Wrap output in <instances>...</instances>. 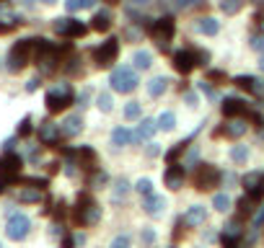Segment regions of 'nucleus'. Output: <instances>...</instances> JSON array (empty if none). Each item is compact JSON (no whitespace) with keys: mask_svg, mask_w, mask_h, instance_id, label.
<instances>
[{"mask_svg":"<svg viewBox=\"0 0 264 248\" xmlns=\"http://www.w3.org/2000/svg\"><path fill=\"white\" fill-rule=\"evenodd\" d=\"M34 49H37V39H21L13 44V49H10V70H21L31 57H34Z\"/></svg>","mask_w":264,"mask_h":248,"instance_id":"nucleus-1","label":"nucleus"},{"mask_svg":"<svg viewBox=\"0 0 264 248\" xmlns=\"http://www.w3.org/2000/svg\"><path fill=\"white\" fill-rule=\"evenodd\" d=\"M73 217H75L78 225H94V222H99V217H101V209L96 207L94 199L80 197V199H78V207H75V212H73Z\"/></svg>","mask_w":264,"mask_h":248,"instance_id":"nucleus-2","label":"nucleus"},{"mask_svg":"<svg viewBox=\"0 0 264 248\" xmlns=\"http://www.w3.org/2000/svg\"><path fill=\"white\" fill-rule=\"evenodd\" d=\"M109 83H111V88L117 93H130V91L137 88V75H135L132 67H117V70L111 73Z\"/></svg>","mask_w":264,"mask_h":248,"instance_id":"nucleus-3","label":"nucleus"},{"mask_svg":"<svg viewBox=\"0 0 264 248\" xmlns=\"http://www.w3.org/2000/svg\"><path fill=\"white\" fill-rule=\"evenodd\" d=\"M174 31H176V24H174V18L171 16H163V18H158L156 24L151 26V34H153V39L160 44V47H168V41L174 39Z\"/></svg>","mask_w":264,"mask_h":248,"instance_id":"nucleus-4","label":"nucleus"},{"mask_svg":"<svg viewBox=\"0 0 264 248\" xmlns=\"http://www.w3.org/2000/svg\"><path fill=\"white\" fill-rule=\"evenodd\" d=\"M220 171L212 165V163H202L200 165V171H197V176H194V184H197V189H215L217 184H220Z\"/></svg>","mask_w":264,"mask_h":248,"instance_id":"nucleus-5","label":"nucleus"},{"mask_svg":"<svg viewBox=\"0 0 264 248\" xmlns=\"http://www.w3.org/2000/svg\"><path fill=\"white\" fill-rule=\"evenodd\" d=\"M73 104V91L67 85L62 88H54V91L47 93V109L52 111V114H57V111H62Z\"/></svg>","mask_w":264,"mask_h":248,"instance_id":"nucleus-6","label":"nucleus"},{"mask_svg":"<svg viewBox=\"0 0 264 248\" xmlns=\"http://www.w3.org/2000/svg\"><path fill=\"white\" fill-rule=\"evenodd\" d=\"M117 54H119V41H117V39H106V41L94 52V57H96V65H99V67H109L111 62H117Z\"/></svg>","mask_w":264,"mask_h":248,"instance_id":"nucleus-7","label":"nucleus"},{"mask_svg":"<svg viewBox=\"0 0 264 248\" xmlns=\"http://www.w3.org/2000/svg\"><path fill=\"white\" fill-rule=\"evenodd\" d=\"M29 228H31V222H29L26 215H13L8 220V225H5V233H8L10 241H21V238H26Z\"/></svg>","mask_w":264,"mask_h":248,"instance_id":"nucleus-8","label":"nucleus"},{"mask_svg":"<svg viewBox=\"0 0 264 248\" xmlns=\"http://www.w3.org/2000/svg\"><path fill=\"white\" fill-rule=\"evenodd\" d=\"M194 65H200V60H197V52H192V49H179L176 54H174V67L179 73H192L194 70Z\"/></svg>","mask_w":264,"mask_h":248,"instance_id":"nucleus-9","label":"nucleus"},{"mask_svg":"<svg viewBox=\"0 0 264 248\" xmlns=\"http://www.w3.org/2000/svg\"><path fill=\"white\" fill-rule=\"evenodd\" d=\"M163 178H166V186L168 189H181L184 186V178H187V171H184V165H179V163H174V165H168L166 168V173H163Z\"/></svg>","mask_w":264,"mask_h":248,"instance_id":"nucleus-10","label":"nucleus"},{"mask_svg":"<svg viewBox=\"0 0 264 248\" xmlns=\"http://www.w3.org/2000/svg\"><path fill=\"white\" fill-rule=\"evenodd\" d=\"M18 171H21V158L18 155L8 153V155L0 158V173L3 176H16Z\"/></svg>","mask_w":264,"mask_h":248,"instance_id":"nucleus-11","label":"nucleus"},{"mask_svg":"<svg viewBox=\"0 0 264 248\" xmlns=\"http://www.w3.org/2000/svg\"><path fill=\"white\" fill-rule=\"evenodd\" d=\"M143 207L151 217H158V215H163V209H166V199L158 197V194H151V197H145Z\"/></svg>","mask_w":264,"mask_h":248,"instance_id":"nucleus-12","label":"nucleus"},{"mask_svg":"<svg viewBox=\"0 0 264 248\" xmlns=\"http://www.w3.org/2000/svg\"><path fill=\"white\" fill-rule=\"evenodd\" d=\"M220 111H223V117L236 119V117H241V114L246 111V104H244L241 98H225L223 106H220Z\"/></svg>","mask_w":264,"mask_h":248,"instance_id":"nucleus-13","label":"nucleus"},{"mask_svg":"<svg viewBox=\"0 0 264 248\" xmlns=\"http://www.w3.org/2000/svg\"><path fill=\"white\" fill-rule=\"evenodd\" d=\"M238 88H244V91H251V93H259L262 91V85H259V81L254 75H238L236 81H233Z\"/></svg>","mask_w":264,"mask_h":248,"instance_id":"nucleus-14","label":"nucleus"},{"mask_svg":"<svg viewBox=\"0 0 264 248\" xmlns=\"http://www.w3.org/2000/svg\"><path fill=\"white\" fill-rule=\"evenodd\" d=\"M39 137H42V142H54L57 137H60V127L52 124V122L42 124V127H39Z\"/></svg>","mask_w":264,"mask_h":248,"instance_id":"nucleus-15","label":"nucleus"},{"mask_svg":"<svg viewBox=\"0 0 264 248\" xmlns=\"http://www.w3.org/2000/svg\"><path fill=\"white\" fill-rule=\"evenodd\" d=\"M80 127H83L80 117H67V119L62 122L60 132H62V134H67V137H73V134H78V132H80Z\"/></svg>","mask_w":264,"mask_h":248,"instance_id":"nucleus-16","label":"nucleus"},{"mask_svg":"<svg viewBox=\"0 0 264 248\" xmlns=\"http://www.w3.org/2000/svg\"><path fill=\"white\" fill-rule=\"evenodd\" d=\"M246 127L249 124L244 119H233L231 124H225V134L228 137H241V134H246Z\"/></svg>","mask_w":264,"mask_h":248,"instance_id":"nucleus-17","label":"nucleus"},{"mask_svg":"<svg viewBox=\"0 0 264 248\" xmlns=\"http://www.w3.org/2000/svg\"><path fill=\"white\" fill-rule=\"evenodd\" d=\"M184 222H187V225H200V222H205V207H200V205L189 207V212L184 215Z\"/></svg>","mask_w":264,"mask_h":248,"instance_id":"nucleus-18","label":"nucleus"},{"mask_svg":"<svg viewBox=\"0 0 264 248\" xmlns=\"http://www.w3.org/2000/svg\"><path fill=\"white\" fill-rule=\"evenodd\" d=\"M197 29H200V34H208V37H215V34L220 31V24H217L215 18H200Z\"/></svg>","mask_w":264,"mask_h":248,"instance_id":"nucleus-19","label":"nucleus"},{"mask_svg":"<svg viewBox=\"0 0 264 248\" xmlns=\"http://www.w3.org/2000/svg\"><path fill=\"white\" fill-rule=\"evenodd\" d=\"M135 67L137 70H148V67L153 65V54L151 52H145V49H140V52H135Z\"/></svg>","mask_w":264,"mask_h":248,"instance_id":"nucleus-20","label":"nucleus"},{"mask_svg":"<svg viewBox=\"0 0 264 248\" xmlns=\"http://www.w3.org/2000/svg\"><path fill=\"white\" fill-rule=\"evenodd\" d=\"M166 85H168V81H166V78H153V81L148 83V93H151L153 98H158L160 93L166 91Z\"/></svg>","mask_w":264,"mask_h":248,"instance_id":"nucleus-21","label":"nucleus"},{"mask_svg":"<svg viewBox=\"0 0 264 248\" xmlns=\"http://www.w3.org/2000/svg\"><path fill=\"white\" fill-rule=\"evenodd\" d=\"M130 140H132V132L127 127H117V129L111 132V142L114 145H127Z\"/></svg>","mask_w":264,"mask_h":248,"instance_id":"nucleus-22","label":"nucleus"},{"mask_svg":"<svg viewBox=\"0 0 264 248\" xmlns=\"http://www.w3.org/2000/svg\"><path fill=\"white\" fill-rule=\"evenodd\" d=\"M176 127V114H174V111H163V114H160L158 117V129H174Z\"/></svg>","mask_w":264,"mask_h":248,"instance_id":"nucleus-23","label":"nucleus"},{"mask_svg":"<svg viewBox=\"0 0 264 248\" xmlns=\"http://www.w3.org/2000/svg\"><path fill=\"white\" fill-rule=\"evenodd\" d=\"M158 129V122H153V119H143V124H140V129H137V137H153V132Z\"/></svg>","mask_w":264,"mask_h":248,"instance_id":"nucleus-24","label":"nucleus"},{"mask_svg":"<svg viewBox=\"0 0 264 248\" xmlns=\"http://www.w3.org/2000/svg\"><path fill=\"white\" fill-rule=\"evenodd\" d=\"M140 114H143V106L137 104V101H130V104L124 106V119L135 122V119H140Z\"/></svg>","mask_w":264,"mask_h":248,"instance_id":"nucleus-25","label":"nucleus"},{"mask_svg":"<svg viewBox=\"0 0 264 248\" xmlns=\"http://www.w3.org/2000/svg\"><path fill=\"white\" fill-rule=\"evenodd\" d=\"M109 26H111L109 13H96V16H94V29H96V31H109Z\"/></svg>","mask_w":264,"mask_h":248,"instance_id":"nucleus-26","label":"nucleus"},{"mask_svg":"<svg viewBox=\"0 0 264 248\" xmlns=\"http://www.w3.org/2000/svg\"><path fill=\"white\" fill-rule=\"evenodd\" d=\"M83 34H86V26L80 24V21L70 18V24H67V34H65V37H83Z\"/></svg>","mask_w":264,"mask_h":248,"instance_id":"nucleus-27","label":"nucleus"},{"mask_svg":"<svg viewBox=\"0 0 264 248\" xmlns=\"http://www.w3.org/2000/svg\"><path fill=\"white\" fill-rule=\"evenodd\" d=\"M212 207H215L217 212H225L228 207H231V199H228V194H215V197H212Z\"/></svg>","mask_w":264,"mask_h":248,"instance_id":"nucleus-28","label":"nucleus"},{"mask_svg":"<svg viewBox=\"0 0 264 248\" xmlns=\"http://www.w3.org/2000/svg\"><path fill=\"white\" fill-rule=\"evenodd\" d=\"M96 0H67V10H80V8H94Z\"/></svg>","mask_w":264,"mask_h":248,"instance_id":"nucleus-29","label":"nucleus"},{"mask_svg":"<svg viewBox=\"0 0 264 248\" xmlns=\"http://www.w3.org/2000/svg\"><path fill=\"white\" fill-rule=\"evenodd\" d=\"M135 189L140 191V194H145V197H151V194H153V184H151V178H140V181L135 184Z\"/></svg>","mask_w":264,"mask_h":248,"instance_id":"nucleus-30","label":"nucleus"},{"mask_svg":"<svg viewBox=\"0 0 264 248\" xmlns=\"http://www.w3.org/2000/svg\"><path fill=\"white\" fill-rule=\"evenodd\" d=\"M262 173H249L246 178H244V184H246V189L251 191V189H257V186H262Z\"/></svg>","mask_w":264,"mask_h":248,"instance_id":"nucleus-31","label":"nucleus"},{"mask_svg":"<svg viewBox=\"0 0 264 248\" xmlns=\"http://www.w3.org/2000/svg\"><path fill=\"white\" fill-rule=\"evenodd\" d=\"M231 158H233L236 163H244L246 158H249V150L244 148V145H238V148H233V150H231Z\"/></svg>","mask_w":264,"mask_h":248,"instance_id":"nucleus-32","label":"nucleus"},{"mask_svg":"<svg viewBox=\"0 0 264 248\" xmlns=\"http://www.w3.org/2000/svg\"><path fill=\"white\" fill-rule=\"evenodd\" d=\"M184 148H187V145H184V142H179V145H176V148L171 150V153H166V161H168L171 165H174V163H176V158H179L181 153H184Z\"/></svg>","mask_w":264,"mask_h":248,"instance_id":"nucleus-33","label":"nucleus"},{"mask_svg":"<svg viewBox=\"0 0 264 248\" xmlns=\"http://www.w3.org/2000/svg\"><path fill=\"white\" fill-rule=\"evenodd\" d=\"M78 155H80V161H86L88 165H94V161H96V153L91 150V148H80Z\"/></svg>","mask_w":264,"mask_h":248,"instance_id":"nucleus-34","label":"nucleus"},{"mask_svg":"<svg viewBox=\"0 0 264 248\" xmlns=\"http://www.w3.org/2000/svg\"><path fill=\"white\" fill-rule=\"evenodd\" d=\"M220 8L225 10V13H236V10L241 8V0H223Z\"/></svg>","mask_w":264,"mask_h":248,"instance_id":"nucleus-35","label":"nucleus"},{"mask_svg":"<svg viewBox=\"0 0 264 248\" xmlns=\"http://www.w3.org/2000/svg\"><path fill=\"white\" fill-rule=\"evenodd\" d=\"M18 199H21V202H39V189H37V191H29V189L21 191Z\"/></svg>","mask_w":264,"mask_h":248,"instance_id":"nucleus-36","label":"nucleus"},{"mask_svg":"<svg viewBox=\"0 0 264 248\" xmlns=\"http://www.w3.org/2000/svg\"><path fill=\"white\" fill-rule=\"evenodd\" d=\"M99 109L101 111H111V96L109 93H101L99 96Z\"/></svg>","mask_w":264,"mask_h":248,"instance_id":"nucleus-37","label":"nucleus"},{"mask_svg":"<svg viewBox=\"0 0 264 248\" xmlns=\"http://www.w3.org/2000/svg\"><path fill=\"white\" fill-rule=\"evenodd\" d=\"M111 248H130V238L127 235H119V238H114Z\"/></svg>","mask_w":264,"mask_h":248,"instance_id":"nucleus-38","label":"nucleus"},{"mask_svg":"<svg viewBox=\"0 0 264 248\" xmlns=\"http://www.w3.org/2000/svg\"><path fill=\"white\" fill-rule=\"evenodd\" d=\"M18 134H21V137H26V134H31V119H24V122H21Z\"/></svg>","mask_w":264,"mask_h":248,"instance_id":"nucleus-39","label":"nucleus"},{"mask_svg":"<svg viewBox=\"0 0 264 248\" xmlns=\"http://www.w3.org/2000/svg\"><path fill=\"white\" fill-rule=\"evenodd\" d=\"M106 181V173L104 171H101V173H96L94 178H91V184H94V186H99V184H104Z\"/></svg>","mask_w":264,"mask_h":248,"instance_id":"nucleus-40","label":"nucleus"},{"mask_svg":"<svg viewBox=\"0 0 264 248\" xmlns=\"http://www.w3.org/2000/svg\"><path fill=\"white\" fill-rule=\"evenodd\" d=\"M143 241H145V243H153V241H156V233H153V230H143Z\"/></svg>","mask_w":264,"mask_h":248,"instance_id":"nucleus-41","label":"nucleus"},{"mask_svg":"<svg viewBox=\"0 0 264 248\" xmlns=\"http://www.w3.org/2000/svg\"><path fill=\"white\" fill-rule=\"evenodd\" d=\"M251 47H254V49H264V39H262V37H254V39H251Z\"/></svg>","mask_w":264,"mask_h":248,"instance_id":"nucleus-42","label":"nucleus"},{"mask_svg":"<svg viewBox=\"0 0 264 248\" xmlns=\"http://www.w3.org/2000/svg\"><path fill=\"white\" fill-rule=\"evenodd\" d=\"M208 78H210V81H225V75H223L220 70H212V73H210Z\"/></svg>","mask_w":264,"mask_h":248,"instance_id":"nucleus-43","label":"nucleus"},{"mask_svg":"<svg viewBox=\"0 0 264 248\" xmlns=\"http://www.w3.org/2000/svg\"><path fill=\"white\" fill-rule=\"evenodd\" d=\"M194 3H197V0H176L179 8H189V5H194Z\"/></svg>","mask_w":264,"mask_h":248,"instance_id":"nucleus-44","label":"nucleus"},{"mask_svg":"<svg viewBox=\"0 0 264 248\" xmlns=\"http://www.w3.org/2000/svg\"><path fill=\"white\" fill-rule=\"evenodd\" d=\"M124 191H127V181H119V184H117V197H119V194L124 197Z\"/></svg>","mask_w":264,"mask_h":248,"instance_id":"nucleus-45","label":"nucleus"},{"mask_svg":"<svg viewBox=\"0 0 264 248\" xmlns=\"http://www.w3.org/2000/svg\"><path fill=\"white\" fill-rule=\"evenodd\" d=\"M73 246H75L73 238H65V241H62V248H73Z\"/></svg>","mask_w":264,"mask_h":248,"instance_id":"nucleus-46","label":"nucleus"},{"mask_svg":"<svg viewBox=\"0 0 264 248\" xmlns=\"http://www.w3.org/2000/svg\"><path fill=\"white\" fill-rule=\"evenodd\" d=\"M132 3H137V5H145V3H148V0H132Z\"/></svg>","mask_w":264,"mask_h":248,"instance_id":"nucleus-47","label":"nucleus"},{"mask_svg":"<svg viewBox=\"0 0 264 248\" xmlns=\"http://www.w3.org/2000/svg\"><path fill=\"white\" fill-rule=\"evenodd\" d=\"M0 191H5V184H3V181H0Z\"/></svg>","mask_w":264,"mask_h":248,"instance_id":"nucleus-48","label":"nucleus"},{"mask_svg":"<svg viewBox=\"0 0 264 248\" xmlns=\"http://www.w3.org/2000/svg\"><path fill=\"white\" fill-rule=\"evenodd\" d=\"M44 3H54V0H44Z\"/></svg>","mask_w":264,"mask_h":248,"instance_id":"nucleus-49","label":"nucleus"},{"mask_svg":"<svg viewBox=\"0 0 264 248\" xmlns=\"http://www.w3.org/2000/svg\"><path fill=\"white\" fill-rule=\"evenodd\" d=\"M109 3H117V0H109Z\"/></svg>","mask_w":264,"mask_h":248,"instance_id":"nucleus-50","label":"nucleus"},{"mask_svg":"<svg viewBox=\"0 0 264 248\" xmlns=\"http://www.w3.org/2000/svg\"><path fill=\"white\" fill-rule=\"evenodd\" d=\"M233 248H241V246H233Z\"/></svg>","mask_w":264,"mask_h":248,"instance_id":"nucleus-51","label":"nucleus"},{"mask_svg":"<svg viewBox=\"0 0 264 248\" xmlns=\"http://www.w3.org/2000/svg\"><path fill=\"white\" fill-rule=\"evenodd\" d=\"M262 67H264V62H262Z\"/></svg>","mask_w":264,"mask_h":248,"instance_id":"nucleus-52","label":"nucleus"}]
</instances>
